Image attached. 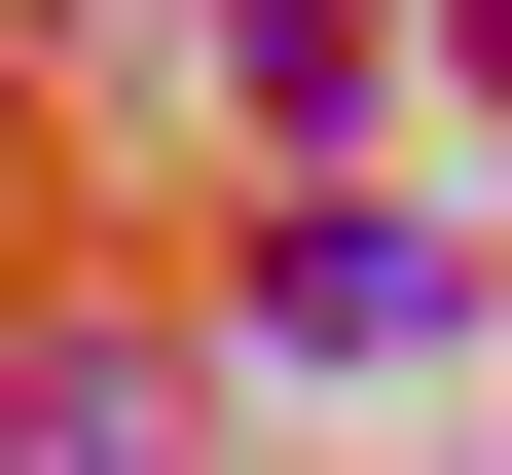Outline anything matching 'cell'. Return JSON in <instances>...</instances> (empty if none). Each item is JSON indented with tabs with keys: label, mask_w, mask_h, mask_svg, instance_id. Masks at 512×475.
<instances>
[{
	"label": "cell",
	"mask_w": 512,
	"mask_h": 475,
	"mask_svg": "<svg viewBox=\"0 0 512 475\" xmlns=\"http://www.w3.org/2000/svg\"><path fill=\"white\" fill-rule=\"evenodd\" d=\"M256 329H293V366H403V329H439V256H403V220H293V293H256Z\"/></svg>",
	"instance_id": "cell-1"
}]
</instances>
